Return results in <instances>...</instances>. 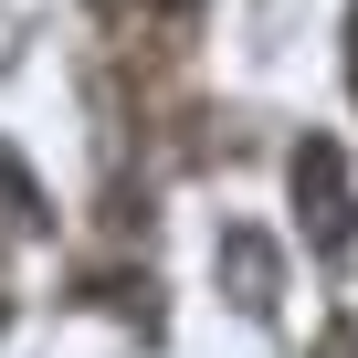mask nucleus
<instances>
[{"mask_svg":"<svg viewBox=\"0 0 358 358\" xmlns=\"http://www.w3.org/2000/svg\"><path fill=\"white\" fill-rule=\"evenodd\" d=\"M95 11H106L116 43H179V32L201 22V0H95Z\"/></svg>","mask_w":358,"mask_h":358,"instance_id":"obj_3","label":"nucleus"},{"mask_svg":"<svg viewBox=\"0 0 358 358\" xmlns=\"http://www.w3.org/2000/svg\"><path fill=\"white\" fill-rule=\"evenodd\" d=\"M316 358H358V316H327V337H316Z\"/></svg>","mask_w":358,"mask_h":358,"instance_id":"obj_5","label":"nucleus"},{"mask_svg":"<svg viewBox=\"0 0 358 358\" xmlns=\"http://www.w3.org/2000/svg\"><path fill=\"white\" fill-rule=\"evenodd\" d=\"M285 179H295V232H306V253L337 274V264L358 253V190H348V158H337V137H295Z\"/></svg>","mask_w":358,"mask_h":358,"instance_id":"obj_1","label":"nucleus"},{"mask_svg":"<svg viewBox=\"0 0 358 358\" xmlns=\"http://www.w3.org/2000/svg\"><path fill=\"white\" fill-rule=\"evenodd\" d=\"M211 274H222V295H232L243 316H274V295H285V264H274V243H264L253 222H222Z\"/></svg>","mask_w":358,"mask_h":358,"instance_id":"obj_2","label":"nucleus"},{"mask_svg":"<svg viewBox=\"0 0 358 358\" xmlns=\"http://www.w3.org/2000/svg\"><path fill=\"white\" fill-rule=\"evenodd\" d=\"M348 95H358V0H348Z\"/></svg>","mask_w":358,"mask_h":358,"instance_id":"obj_6","label":"nucleus"},{"mask_svg":"<svg viewBox=\"0 0 358 358\" xmlns=\"http://www.w3.org/2000/svg\"><path fill=\"white\" fill-rule=\"evenodd\" d=\"M0 211H11L22 232H43V222H53V201H43V179H32V169L11 158V148H0Z\"/></svg>","mask_w":358,"mask_h":358,"instance_id":"obj_4","label":"nucleus"}]
</instances>
